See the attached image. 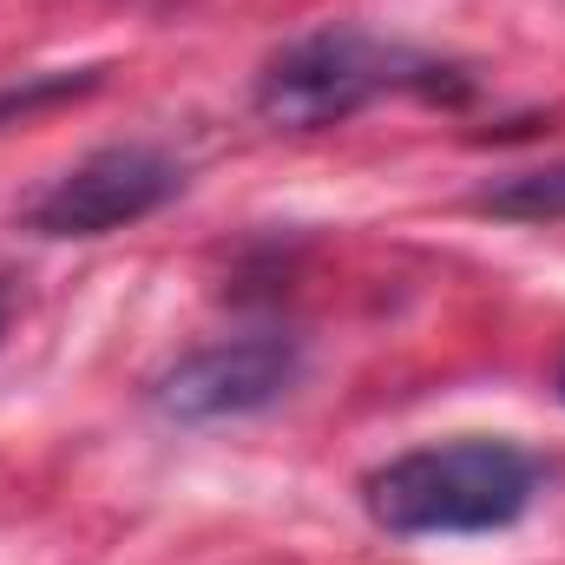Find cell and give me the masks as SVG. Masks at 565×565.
<instances>
[{
  "label": "cell",
  "mask_w": 565,
  "mask_h": 565,
  "mask_svg": "<svg viewBox=\"0 0 565 565\" xmlns=\"http://www.w3.org/2000/svg\"><path fill=\"white\" fill-rule=\"evenodd\" d=\"M467 99V73L434 60L408 40H382L362 26H322L289 40L257 79V113L282 132H322L342 126L355 113H369L375 99Z\"/></svg>",
  "instance_id": "obj_1"
},
{
  "label": "cell",
  "mask_w": 565,
  "mask_h": 565,
  "mask_svg": "<svg viewBox=\"0 0 565 565\" xmlns=\"http://www.w3.org/2000/svg\"><path fill=\"white\" fill-rule=\"evenodd\" d=\"M540 493V460L513 440H440L415 447L362 480V507L395 540L500 533Z\"/></svg>",
  "instance_id": "obj_2"
},
{
  "label": "cell",
  "mask_w": 565,
  "mask_h": 565,
  "mask_svg": "<svg viewBox=\"0 0 565 565\" xmlns=\"http://www.w3.org/2000/svg\"><path fill=\"white\" fill-rule=\"evenodd\" d=\"M302 375V349L282 329H257V335H231L211 349H191L184 362H171L151 388L158 415L184 427L204 422H244L264 415L270 402H282Z\"/></svg>",
  "instance_id": "obj_3"
},
{
  "label": "cell",
  "mask_w": 565,
  "mask_h": 565,
  "mask_svg": "<svg viewBox=\"0 0 565 565\" xmlns=\"http://www.w3.org/2000/svg\"><path fill=\"white\" fill-rule=\"evenodd\" d=\"M184 191V171L151 151V145H106L79 164H66L33 204H26V231L33 237H106L151 217L158 204H171Z\"/></svg>",
  "instance_id": "obj_4"
},
{
  "label": "cell",
  "mask_w": 565,
  "mask_h": 565,
  "mask_svg": "<svg viewBox=\"0 0 565 565\" xmlns=\"http://www.w3.org/2000/svg\"><path fill=\"white\" fill-rule=\"evenodd\" d=\"M487 217H507V224H559L565 217V158L559 164H533V171H513L500 184H487L473 198Z\"/></svg>",
  "instance_id": "obj_5"
},
{
  "label": "cell",
  "mask_w": 565,
  "mask_h": 565,
  "mask_svg": "<svg viewBox=\"0 0 565 565\" xmlns=\"http://www.w3.org/2000/svg\"><path fill=\"white\" fill-rule=\"evenodd\" d=\"M93 86H99V66H86V73H40V79H20V86H0V126L40 113V106H53V99L93 93Z\"/></svg>",
  "instance_id": "obj_6"
},
{
  "label": "cell",
  "mask_w": 565,
  "mask_h": 565,
  "mask_svg": "<svg viewBox=\"0 0 565 565\" xmlns=\"http://www.w3.org/2000/svg\"><path fill=\"white\" fill-rule=\"evenodd\" d=\"M559 402H565V362H559Z\"/></svg>",
  "instance_id": "obj_7"
}]
</instances>
